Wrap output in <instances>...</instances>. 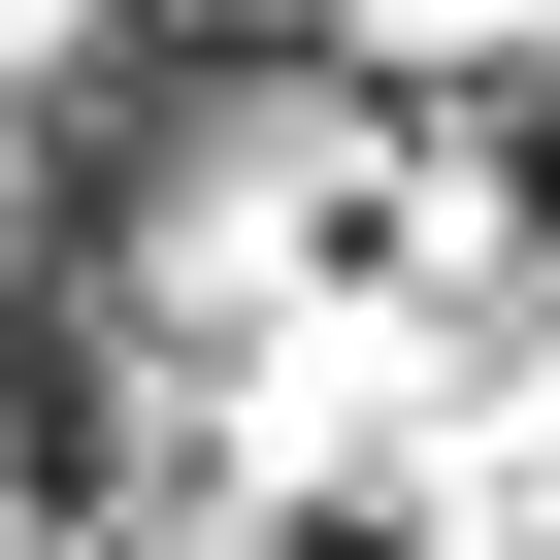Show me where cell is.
<instances>
[{
	"label": "cell",
	"instance_id": "obj_1",
	"mask_svg": "<svg viewBox=\"0 0 560 560\" xmlns=\"http://www.w3.org/2000/svg\"><path fill=\"white\" fill-rule=\"evenodd\" d=\"M264 560H429V527H396V494H264Z\"/></svg>",
	"mask_w": 560,
	"mask_h": 560
}]
</instances>
